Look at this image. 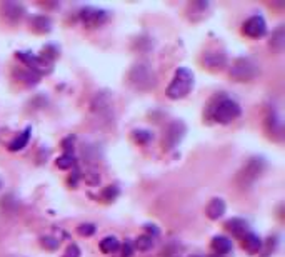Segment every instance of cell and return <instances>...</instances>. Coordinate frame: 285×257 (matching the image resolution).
<instances>
[{"mask_svg": "<svg viewBox=\"0 0 285 257\" xmlns=\"http://www.w3.org/2000/svg\"><path fill=\"white\" fill-rule=\"evenodd\" d=\"M242 114L240 105L235 100L229 99V97H220L217 99L215 104L210 105L209 109V117L217 124H230Z\"/></svg>", "mask_w": 285, "mask_h": 257, "instance_id": "obj_1", "label": "cell"}, {"mask_svg": "<svg viewBox=\"0 0 285 257\" xmlns=\"http://www.w3.org/2000/svg\"><path fill=\"white\" fill-rule=\"evenodd\" d=\"M129 82L133 89L145 92V91H150V89L155 87L157 75L147 62H138L130 69Z\"/></svg>", "mask_w": 285, "mask_h": 257, "instance_id": "obj_2", "label": "cell"}, {"mask_svg": "<svg viewBox=\"0 0 285 257\" xmlns=\"http://www.w3.org/2000/svg\"><path fill=\"white\" fill-rule=\"evenodd\" d=\"M194 87V73L187 67H180L175 72L172 82L167 87V97L172 100L184 99L190 93Z\"/></svg>", "mask_w": 285, "mask_h": 257, "instance_id": "obj_3", "label": "cell"}, {"mask_svg": "<svg viewBox=\"0 0 285 257\" xmlns=\"http://www.w3.org/2000/svg\"><path fill=\"white\" fill-rule=\"evenodd\" d=\"M259 67L257 64L254 62L248 57H240V59L235 60L230 67V77L237 82H250L257 77Z\"/></svg>", "mask_w": 285, "mask_h": 257, "instance_id": "obj_4", "label": "cell"}, {"mask_svg": "<svg viewBox=\"0 0 285 257\" xmlns=\"http://www.w3.org/2000/svg\"><path fill=\"white\" fill-rule=\"evenodd\" d=\"M92 112L95 114L97 119L100 120H107L110 122L112 120V99L107 92H97V95L93 97L92 104Z\"/></svg>", "mask_w": 285, "mask_h": 257, "instance_id": "obj_5", "label": "cell"}, {"mask_svg": "<svg viewBox=\"0 0 285 257\" xmlns=\"http://www.w3.org/2000/svg\"><path fill=\"white\" fill-rule=\"evenodd\" d=\"M263 167H265V162H263L262 157H254L247 162L245 167L242 169V172L239 175V182L242 186H248V184L255 182L260 177V174L263 172Z\"/></svg>", "mask_w": 285, "mask_h": 257, "instance_id": "obj_6", "label": "cell"}, {"mask_svg": "<svg viewBox=\"0 0 285 257\" xmlns=\"http://www.w3.org/2000/svg\"><path fill=\"white\" fill-rule=\"evenodd\" d=\"M109 14L102 9H95V7H84L79 10V19L85 27H99L107 20Z\"/></svg>", "mask_w": 285, "mask_h": 257, "instance_id": "obj_7", "label": "cell"}, {"mask_svg": "<svg viewBox=\"0 0 285 257\" xmlns=\"http://www.w3.org/2000/svg\"><path fill=\"white\" fill-rule=\"evenodd\" d=\"M242 32L250 39H260L267 34V23L262 15H252L242 25Z\"/></svg>", "mask_w": 285, "mask_h": 257, "instance_id": "obj_8", "label": "cell"}, {"mask_svg": "<svg viewBox=\"0 0 285 257\" xmlns=\"http://www.w3.org/2000/svg\"><path fill=\"white\" fill-rule=\"evenodd\" d=\"M17 59L22 60L23 64H27V67L30 69V72H39V73H44V72H48L50 67H48L47 59L45 57H37V55H32L30 52H17Z\"/></svg>", "mask_w": 285, "mask_h": 257, "instance_id": "obj_9", "label": "cell"}, {"mask_svg": "<svg viewBox=\"0 0 285 257\" xmlns=\"http://www.w3.org/2000/svg\"><path fill=\"white\" fill-rule=\"evenodd\" d=\"M184 136H185L184 122L175 120L169 125V129H167V134L164 137V145L167 147V149H174V147H177L178 142L184 139Z\"/></svg>", "mask_w": 285, "mask_h": 257, "instance_id": "obj_10", "label": "cell"}, {"mask_svg": "<svg viewBox=\"0 0 285 257\" xmlns=\"http://www.w3.org/2000/svg\"><path fill=\"white\" fill-rule=\"evenodd\" d=\"M202 62L207 69H210V70H220V69L225 67L227 57L220 50H210V52H205V54H203Z\"/></svg>", "mask_w": 285, "mask_h": 257, "instance_id": "obj_11", "label": "cell"}, {"mask_svg": "<svg viewBox=\"0 0 285 257\" xmlns=\"http://www.w3.org/2000/svg\"><path fill=\"white\" fill-rule=\"evenodd\" d=\"M242 247L245 249L248 254H259V252L262 251V247H263V242L257 234L248 232V234H245L242 237Z\"/></svg>", "mask_w": 285, "mask_h": 257, "instance_id": "obj_12", "label": "cell"}, {"mask_svg": "<svg viewBox=\"0 0 285 257\" xmlns=\"http://www.w3.org/2000/svg\"><path fill=\"white\" fill-rule=\"evenodd\" d=\"M225 227H227V231L232 232V235H235V237H240V239L250 232V231H248V224L243 219H239V217H234V219L227 220Z\"/></svg>", "mask_w": 285, "mask_h": 257, "instance_id": "obj_13", "label": "cell"}, {"mask_svg": "<svg viewBox=\"0 0 285 257\" xmlns=\"http://www.w3.org/2000/svg\"><path fill=\"white\" fill-rule=\"evenodd\" d=\"M205 212H207V217L209 219L219 220L223 214H225V202H223V199H220V197L212 199V201L209 202V206H207Z\"/></svg>", "mask_w": 285, "mask_h": 257, "instance_id": "obj_14", "label": "cell"}, {"mask_svg": "<svg viewBox=\"0 0 285 257\" xmlns=\"http://www.w3.org/2000/svg\"><path fill=\"white\" fill-rule=\"evenodd\" d=\"M30 132H32V129L30 127H27L23 132H20L17 137L14 139V140L9 144V150L10 152H19V150H22V149H25L27 144H28V140H30Z\"/></svg>", "mask_w": 285, "mask_h": 257, "instance_id": "obj_15", "label": "cell"}, {"mask_svg": "<svg viewBox=\"0 0 285 257\" xmlns=\"http://www.w3.org/2000/svg\"><path fill=\"white\" fill-rule=\"evenodd\" d=\"M212 249H214L217 254H229L232 251V240L225 235H215L212 239Z\"/></svg>", "mask_w": 285, "mask_h": 257, "instance_id": "obj_16", "label": "cell"}, {"mask_svg": "<svg viewBox=\"0 0 285 257\" xmlns=\"http://www.w3.org/2000/svg\"><path fill=\"white\" fill-rule=\"evenodd\" d=\"M119 249H120V242H119V239L113 237V235H107V237H104L100 240V251L104 252V254H115Z\"/></svg>", "mask_w": 285, "mask_h": 257, "instance_id": "obj_17", "label": "cell"}, {"mask_svg": "<svg viewBox=\"0 0 285 257\" xmlns=\"http://www.w3.org/2000/svg\"><path fill=\"white\" fill-rule=\"evenodd\" d=\"M285 46V32H284V27L280 25L277 30L274 32V35H272V40H270V47L274 48V50L280 52Z\"/></svg>", "mask_w": 285, "mask_h": 257, "instance_id": "obj_18", "label": "cell"}, {"mask_svg": "<svg viewBox=\"0 0 285 257\" xmlns=\"http://www.w3.org/2000/svg\"><path fill=\"white\" fill-rule=\"evenodd\" d=\"M135 247L138 249V251H142V252L150 251V249L153 247V237H152V235H149V234L138 235V237L135 239Z\"/></svg>", "mask_w": 285, "mask_h": 257, "instance_id": "obj_19", "label": "cell"}, {"mask_svg": "<svg viewBox=\"0 0 285 257\" xmlns=\"http://www.w3.org/2000/svg\"><path fill=\"white\" fill-rule=\"evenodd\" d=\"M5 15L7 17H14V20H20L23 15V7L19 5V3H7Z\"/></svg>", "mask_w": 285, "mask_h": 257, "instance_id": "obj_20", "label": "cell"}, {"mask_svg": "<svg viewBox=\"0 0 285 257\" xmlns=\"http://www.w3.org/2000/svg\"><path fill=\"white\" fill-rule=\"evenodd\" d=\"M75 164V159L72 154H64V156H60L59 159L55 161V165L59 167V169H64V170H67V169H70V167H74Z\"/></svg>", "mask_w": 285, "mask_h": 257, "instance_id": "obj_21", "label": "cell"}, {"mask_svg": "<svg viewBox=\"0 0 285 257\" xmlns=\"http://www.w3.org/2000/svg\"><path fill=\"white\" fill-rule=\"evenodd\" d=\"M34 28L37 32H48L50 30V20H48L47 17H44V15L35 17L34 19Z\"/></svg>", "mask_w": 285, "mask_h": 257, "instance_id": "obj_22", "label": "cell"}, {"mask_svg": "<svg viewBox=\"0 0 285 257\" xmlns=\"http://www.w3.org/2000/svg\"><path fill=\"white\" fill-rule=\"evenodd\" d=\"M133 139H135L138 144H147L150 139H152V132H149V130H135L133 132Z\"/></svg>", "mask_w": 285, "mask_h": 257, "instance_id": "obj_23", "label": "cell"}, {"mask_svg": "<svg viewBox=\"0 0 285 257\" xmlns=\"http://www.w3.org/2000/svg\"><path fill=\"white\" fill-rule=\"evenodd\" d=\"M40 244H42L45 249H50V251H54V249L59 247V240H57L55 237H42L40 239Z\"/></svg>", "mask_w": 285, "mask_h": 257, "instance_id": "obj_24", "label": "cell"}, {"mask_svg": "<svg viewBox=\"0 0 285 257\" xmlns=\"http://www.w3.org/2000/svg\"><path fill=\"white\" fill-rule=\"evenodd\" d=\"M93 232H95V226H93V224H80L79 226V234L80 235L88 237V235H92Z\"/></svg>", "mask_w": 285, "mask_h": 257, "instance_id": "obj_25", "label": "cell"}, {"mask_svg": "<svg viewBox=\"0 0 285 257\" xmlns=\"http://www.w3.org/2000/svg\"><path fill=\"white\" fill-rule=\"evenodd\" d=\"M117 195H119V189H117L115 186H110V187H107V189L104 190V199H105V201H113Z\"/></svg>", "mask_w": 285, "mask_h": 257, "instance_id": "obj_26", "label": "cell"}, {"mask_svg": "<svg viewBox=\"0 0 285 257\" xmlns=\"http://www.w3.org/2000/svg\"><path fill=\"white\" fill-rule=\"evenodd\" d=\"M62 257H80V249H79V246H75V244L68 246V249L65 251V254Z\"/></svg>", "mask_w": 285, "mask_h": 257, "instance_id": "obj_27", "label": "cell"}, {"mask_svg": "<svg viewBox=\"0 0 285 257\" xmlns=\"http://www.w3.org/2000/svg\"><path fill=\"white\" fill-rule=\"evenodd\" d=\"M130 256H132V244L125 242L124 246H122V254H120V257H130Z\"/></svg>", "mask_w": 285, "mask_h": 257, "instance_id": "obj_28", "label": "cell"}]
</instances>
